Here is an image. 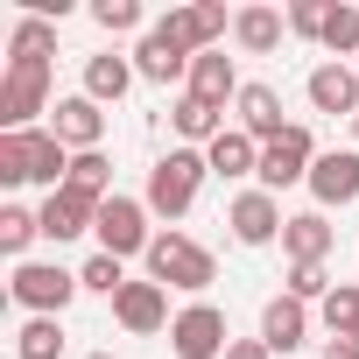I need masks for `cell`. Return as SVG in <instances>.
Masks as SVG:
<instances>
[{
	"label": "cell",
	"mask_w": 359,
	"mask_h": 359,
	"mask_svg": "<svg viewBox=\"0 0 359 359\" xmlns=\"http://www.w3.org/2000/svg\"><path fill=\"white\" fill-rule=\"evenodd\" d=\"M71 148L50 134V127H29V134H0V184H43V191H64L71 184Z\"/></svg>",
	"instance_id": "1"
},
{
	"label": "cell",
	"mask_w": 359,
	"mask_h": 359,
	"mask_svg": "<svg viewBox=\"0 0 359 359\" xmlns=\"http://www.w3.org/2000/svg\"><path fill=\"white\" fill-rule=\"evenodd\" d=\"M205 176H212V162H205V148H169L155 169H148V191H141V205L155 212V219H184L191 205H198V191H205Z\"/></svg>",
	"instance_id": "2"
},
{
	"label": "cell",
	"mask_w": 359,
	"mask_h": 359,
	"mask_svg": "<svg viewBox=\"0 0 359 359\" xmlns=\"http://www.w3.org/2000/svg\"><path fill=\"white\" fill-rule=\"evenodd\" d=\"M148 282H162V289H184V296H198L205 303V289L219 282V261H212V247H198L191 233H155V247H148Z\"/></svg>",
	"instance_id": "3"
},
{
	"label": "cell",
	"mask_w": 359,
	"mask_h": 359,
	"mask_svg": "<svg viewBox=\"0 0 359 359\" xmlns=\"http://www.w3.org/2000/svg\"><path fill=\"white\" fill-rule=\"evenodd\" d=\"M78 289H85L78 268H57V261H15V282H8V296H15L29 317H64Z\"/></svg>",
	"instance_id": "4"
},
{
	"label": "cell",
	"mask_w": 359,
	"mask_h": 359,
	"mask_svg": "<svg viewBox=\"0 0 359 359\" xmlns=\"http://www.w3.org/2000/svg\"><path fill=\"white\" fill-rule=\"evenodd\" d=\"M148 219H155V212H148L141 198H106V205H99V226H92V233H99V254H113V261H134V254H141V261H148V247H155V226H148Z\"/></svg>",
	"instance_id": "5"
},
{
	"label": "cell",
	"mask_w": 359,
	"mask_h": 359,
	"mask_svg": "<svg viewBox=\"0 0 359 359\" xmlns=\"http://www.w3.org/2000/svg\"><path fill=\"white\" fill-rule=\"evenodd\" d=\"M36 113H57L50 106V64H8V78H0V134H29Z\"/></svg>",
	"instance_id": "6"
},
{
	"label": "cell",
	"mask_w": 359,
	"mask_h": 359,
	"mask_svg": "<svg viewBox=\"0 0 359 359\" xmlns=\"http://www.w3.org/2000/svg\"><path fill=\"white\" fill-rule=\"evenodd\" d=\"M317 155H324V148H317V134H310L303 120H289V134L261 148V176H254V184L282 198L289 184H310V169H317Z\"/></svg>",
	"instance_id": "7"
},
{
	"label": "cell",
	"mask_w": 359,
	"mask_h": 359,
	"mask_svg": "<svg viewBox=\"0 0 359 359\" xmlns=\"http://www.w3.org/2000/svg\"><path fill=\"white\" fill-rule=\"evenodd\" d=\"M155 29H162L169 43H184L191 57H205V50H219V43L233 36V15L219 8V0H184V8H169Z\"/></svg>",
	"instance_id": "8"
},
{
	"label": "cell",
	"mask_w": 359,
	"mask_h": 359,
	"mask_svg": "<svg viewBox=\"0 0 359 359\" xmlns=\"http://www.w3.org/2000/svg\"><path fill=\"white\" fill-rule=\"evenodd\" d=\"M169 345H176V359H226V345H233L226 310L219 303H184L176 324H169Z\"/></svg>",
	"instance_id": "9"
},
{
	"label": "cell",
	"mask_w": 359,
	"mask_h": 359,
	"mask_svg": "<svg viewBox=\"0 0 359 359\" xmlns=\"http://www.w3.org/2000/svg\"><path fill=\"white\" fill-rule=\"evenodd\" d=\"M226 226H233V240L240 247H275L282 240V226H289V212H282V198L275 191H240L233 205H226Z\"/></svg>",
	"instance_id": "10"
},
{
	"label": "cell",
	"mask_w": 359,
	"mask_h": 359,
	"mask_svg": "<svg viewBox=\"0 0 359 359\" xmlns=\"http://www.w3.org/2000/svg\"><path fill=\"white\" fill-rule=\"evenodd\" d=\"M303 191L317 198V212H338V205H359V148H324Z\"/></svg>",
	"instance_id": "11"
},
{
	"label": "cell",
	"mask_w": 359,
	"mask_h": 359,
	"mask_svg": "<svg viewBox=\"0 0 359 359\" xmlns=\"http://www.w3.org/2000/svg\"><path fill=\"white\" fill-rule=\"evenodd\" d=\"M50 134H57L71 155H99V141H106V106H99V99H85V92H71V99H57Z\"/></svg>",
	"instance_id": "12"
},
{
	"label": "cell",
	"mask_w": 359,
	"mask_h": 359,
	"mask_svg": "<svg viewBox=\"0 0 359 359\" xmlns=\"http://www.w3.org/2000/svg\"><path fill=\"white\" fill-rule=\"evenodd\" d=\"M113 324L134 331V338L169 331V324H176V317H169V289H162V282H127V289L113 296Z\"/></svg>",
	"instance_id": "13"
},
{
	"label": "cell",
	"mask_w": 359,
	"mask_h": 359,
	"mask_svg": "<svg viewBox=\"0 0 359 359\" xmlns=\"http://www.w3.org/2000/svg\"><path fill=\"white\" fill-rule=\"evenodd\" d=\"M303 99H310V113H331V120H359V71L324 57V64L303 78Z\"/></svg>",
	"instance_id": "14"
},
{
	"label": "cell",
	"mask_w": 359,
	"mask_h": 359,
	"mask_svg": "<svg viewBox=\"0 0 359 359\" xmlns=\"http://www.w3.org/2000/svg\"><path fill=\"white\" fill-rule=\"evenodd\" d=\"M36 219H43V240H57V247H64V240H78V233H92V226H99V198H85V191H71V184H64V191H50V198L36 205Z\"/></svg>",
	"instance_id": "15"
},
{
	"label": "cell",
	"mask_w": 359,
	"mask_h": 359,
	"mask_svg": "<svg viewBox=\"0 0 359 359\" xmlns=\"http://www.w3.org/2000/svg\"><path fill=\"white\" fill-rule=\"evenodd\" d=\"M331 247H338V226H331L324 212H289V226H282V254H289V268H324Z\"/></svg>",
	"instance_id": "16"
},
{
	"label": "cell",
	"mask_w": 359,
	"mask_h": 359,
	"mask_svg": "<svg viewBox=\"0 0 359 359\" xmlns=\"http://www.w3.org/2000/svg\"><path fill=\"white\" fill-rule=\"evenodd\" d=\"M191 64H198V57H191L184 43H169L162 29H148V36L134 43V71H141L148 85H191Z\"/></svg>",
	"instance_id": "17"
},
{
	"label": "cell",
	"mask_w": 359,
	"mask_h": 359,
	"mask_svg": "<svg viewBox=\"0 0 359 359\" xmlns=\"http://www.w3.org/2000/svg\"><path fill=\"white\" fill-rule=\"evenodd\" d=\"M254 338H261L268 352H296V345H310V303H296V296H268Z\"/></svg>",
	"instance_id": "18"
},
{
	"label": "cell",
	"mask_w": 359,
	"mask_h": 359,
	"mask_svg": "<svg viewBox=\"0 0 359 359\" xmlns=\"http://www.w3.org/2000/svg\"><path fill=\"white\" fill-rule=\"evenodd\" d=\"M191 99H205V106H240V71H233V57L226 50H205L198 64H191V85H184Z\"/></svg>",
	"instance_id": "19"
},
{
	"label": "cell",
	"mask_w": 359,
	"mask_h": 359,
	"mask_svg": "<svg viewBox=\"0 0 359 359\" xmlns=\"http://www.w3.org/2000/svg\"><path fill=\"white\" fill-rule=\"evenodd\" d=\"M169 134L184 141V148H212V141L226 134V106H205V99H191V92H176V106H169Z\"/></svg>",
	"instance_id": "20"
},
{
	"label": "cell",
	"mask_w": 359,
	"mask_h": 359,
	"mask_svg": "<svg viewBox=\"0 0 359 359\" xmlns=\"http://www.w3.org/2000/svg\"><path fill=\"white\" fill-rule=\"evenodd\" d=\"M233 113H240V134H254V141H261V148H268V141H282V134H289V120H282V92H275V85H247V92H240V106H233Z\"/></svg>",
	"instance_id": "21"
},
{
	"label": "cell",
	"mask_w": 359,
	"mask_h": 359,
	"mask_svg": "<svg viewBox=\"0 0 359 359\" xmlns=\"http://www.w3.org/2000/svg\"><path fill=\"white\" fill-rule=\"evenodd\" d=\"M282 36H289V15H282V8H240V15H233V43H240L247 57H275Z\"/></svg>",
	"instance_id": "22"
},
{
	"label": "cell",
	"mask_w": 359,
	"mask_h": 359,
	"mask_svg": "<svg viewBox=\"0 0 359 359\" xmlns=\"http://www.w3.org/2000/svg\"><path fill=\"white\" fill-rule=\"evenodd\" d=\"M134 57H113V50H99V57H85V99H99V106H120L127 92H134Z\"/></svg>",
	"instance_id": "23"
},
{
	"label": "cell",
	"mask_w": 359,
	"mask_h": 359,
	"mask_svg": "<svg viewBox=\"0 0 359 359\" xmlns=\"http://www.w3.org/2000/svg\"><path fill=\"white\" fill-rule=\"evenodd\" d=\"M205 162H212V176H226V184H240V176H261V141L240 134V127H226V134L205 148Z\"/></svg>",
	"instance_id": "24"
},
{
	"label": "cell",
	"mask_w": 359,
	"mask_h": 359,
	"mask_svg": "<svg viewBox=\"0 0 359 359\" xmlns=\"http://www.w3.org/2000/svg\"><path fill=\"white\" fill-rule=\"evenodd\" d=\"M57 57V22L50 15H22L8 29V64H50Z\"/></svg>",
	"instance_id": "25"
},
{
	"label": "cell",
	"mask_w": 359,
	"mask_h": 359,
	"mask_svg": "<svg viewBox=\"0 0 359 359\" xmlns=\"http://www.w3.org/2000/svg\"><path fill=\"white\" fill-rule=\"evenodd\" d=\"M317 317H324L331 338H352V345H359V282H338V289L317 303Z\"/></svg>",
	"instance_id": "26"
},
{
	"label": "cell",
	"mask_w": 359,
	"mask_h": 359,
	"mask_svg": "<svg viewBox=\"0 0 359 359\" xmlns=\"http://www.w3.org/2000/svg\"><path fill=\"white\" fill-rule=\"evenodd\" d=\"M15 352L22 359H64V317H29L15 331Z\"/></svg>",
	"instance_id": "27"
},
{
	"label": "cell",
	"mask_w": 359,
	"mask_h": 359,
	"mask_svg": "<svg viewBox=\"0 0 359 359\" xmlns=\"http://www.w3.org/2000/svg\"><path fill=\"white\" fill-rule=\"evenodd\" d=\"M43 240V219L29 212V205H8L0 212V254H15V261H29V247Z\"/></svg>",
	"instance_id": "28"
},
{
	"label": "cell",
	"mask_w": 359,
	"mask_h": 359,
	"mask_svg": "<svg viewBox=\"0 0 359 359\" xmlns=\"http://www.w3.org/2000/svg\"><path fill=\"white\" fill-rule=\"evenodd\" d=\"M324 50H331V64H359V8H345V0H338V8H331V22H324Z\"/></svg>",
	"instance_id": "29"
},
{
	"label": "cell",
	"mask_w": 359,
	"mask_h": 359,
	"mask_svg": "<svg viewBox=\"0 0 359 359\" xmlns=\"http://www.w3.org/2000/svg\"><path fill=\"white\" fill-rule=\"evenodd\" d=\"M71 191H85V198H99V205L120 198V191H113V162H106V155H78V162H71Z\"/></svg>",
	"instance_id": "30"
},
{
	"label": "cell",
	"mask_w": 359,
	"mask_h": 359,
	"mask_svg": "<svg viewBox=\"0 0 359 359\" xmlns=\"http://www.w3.org/2000/svg\"><path fill=\"white\" fill-rule=\"evenodd\" d=\"M78 282H85L92 296H106V303H113V296L127 289V261H113V254H92V261L78 268Z\"/></svg>",
	"instance_id": "31"
},
{
	"label": "cell",
	"mask_w": 359,
	"mask_h": 359,
	"mask_svg": "<svg viewBox=\"0 0 359 359\" xmlns=\"http://www.w3.org/2000/svg\"><path fill=\"white\" fill-rule=\"evenodd\" d=\"M289 36H303V43H324V22H331V8L324 0H289Z\"/></svg>",
	"instance_id": "32"
},
{
	"label": "cell",
	"mask_w": 359,
	"mask_h": 359,
	"mask_svg": "<svg viewBox=\"0 0 359 359\" xmlns=\"http://www.w3.org/2000/svg\"><path fill=\"white\" fill-rule=\"evenodd\" d=\"M92 22H99L106 36H134V29H141V8H134V0H99ZM141 36H148V29H141Z\"/></svg>",
	"instance_id": "33"
},
{
	"label": "cell",
	"mask_w": 359,
	"mask_h": 359,
	"mask_svg": "<svg viewBox=\"0 0 359 359\" xmlns=\"http://www.w3.org/2000/svg\"><path fill=\"white\" fill-rule=\"evenodd\" d=\"M338 282L324 275V268H289V282H282V296H296V303H324Z\"/></svg>",
	"instance_id": "34"
},
{
	"label": "cell",
	"mask_w": 359,
	"mask_h": 359,
	"mask_svg": "<svg viewBox=\"0 0 359 359\" xmlns=\"http://www.w3.org/2000/svg\"><path fill=\"white\" fill-rule=\"evenodd\" d=\"M226 359H275V352H268L261 338H233V345H226Z\"/></svg>",
	"instance_id": "35"
},
{
	"label": "cell",
	"mask_w": 359,
	"mask_h": 359,
	"mask_svg": "<svg viewBox=\"0 0 359 359\" xmlns=\"http://www.w3.org/2000/svg\"><path fill=\"white\" fill-rule=\"evenodd\" d=\"M317 359H359V345H352V338H324V345H317Z\"/></svg>",
	"instance_id": "36"
},
{
	"label": "cell",
	"mask_w": 359,
	"mask_h": 359,
	"mask_svg": "<svg viewBox=\"0 0 359 359\" xmlns=\"http://www.w3.org/2000/svg\"><path fill=\"white\" fill-rule=\"evenodd\" d=\"M352 148H359V120H352Z\"/></svg>",
	"instance_id": "37"
},
{
	"label": "cell",
	"mask_w": 359,
	"mask_h": 359,
	"mask_svg": "<svg viewBox=\"0 0 359 359\" xmlns=\"http://www.w3.org/2000/svg\"><path fill=\"white\" fill-rule=\"evenodd\" d=\"M92 359H113V352H92Z\"/></svg>",
	"instance_id": "38"
},
{
	"label": "cell",
	"mask_w": 359,
	"mask_h": 359,
	"mask_svg": "<svg viewBox=\"0 0 359 359\" xmlns=\"http://www.w3.org/2000/svg\"><path fill=\"white\" fill-rule=\"evenodd\" d=\"M352 71H359V64H352Z\"/></svg>",
	"instance_id": "39"
}]
</instances>
